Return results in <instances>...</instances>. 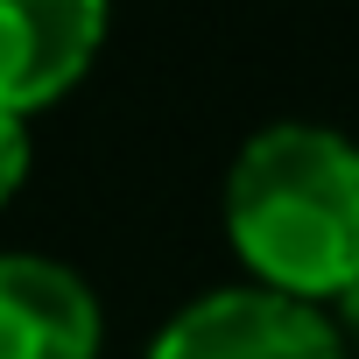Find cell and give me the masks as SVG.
<instances>
[{
  "label": "cell",
  "mask_w": 359,
  "mask_h": 359,
  "mask_svg": "<svg viewBox=\"0 0 359 359\" xmlns=\"http://www.w3.org/2000/svg\"><path fill=\"white\" fill-rule=\"evenodd\" d=\"M226 233L261 289L338 303L359 289V148L331 127H261L226 169Z\"/></svg>",
  "instance_id": "6da1fadb"
},
{
  "label": "cell",
  "mask_w": 359,
  "mask_h": 359,
  "mask_svg": "<svg viewBox=\"0 0 359 359\" xmlns=\"http://www.w3.org/2000/svg\"><path fill=\"white\" fill-rule=\"evenodd\" d=\"M148 359H345V338L317 303L275 289H212L155 331Z\"/></svg>",
  "instance_id": "7a4b0ae2"
},
{
  "label": "cell",
  "mask_w": 359,
  "mask_h": 359,
  "mask_svg": "<svg viewBox=\"0 0 359 359\" xmlns=\"http://www.w3.org/2000/svg\"><path fill=\"white\" fill-rule=\"evenodd\" d=\"M106 43L99 0H0V113L64 99Z\"/></svg>",
  "instance_id": "3957f363"
},
{
  "label": "cell",
  "mask_w": 359,
  "mask_h": 359,
  "mask_svg": "<svg viewBox=\"0 0 359 359\" xmlns=\"http://www.w3.org/2000/svg\"><path fill=\"white\" fill-rule=\"evenodd\" d=\"M106 317L78 268L0 254V359H99Z\"/></svg>",
  "instance_id": "277c9868"
},
{
  "label": "cell",
  "mask_w": 359,
  "mask_h": 359,
  "mask_svg": "<svg viewBox=\"0 0 359 359\" xmlns=\"http://www.w3.org/2000/svg\"><path fill=\"white\" fill-rule=\"evenodd\" d=\"M22 176H29V127L15 113H0V205L22 191Z\"/></svg>",
  "instance_id": "5b68a950"
},
{
  "label": "cell",
  "mask_w": 359,
  "mask_h": 359,
  "mask_svg": "<svg viewBox=\"0 0 359 359\" xmlns=\"http://www.w3.org/2000/svg\"><path fill=\"white\" fill-rule=\"evenodd\" d=\"M338 324H345V338H359V289L338 296Z\"/></svg>",
  "instance_id": "8992f818"
}]
</instances>
